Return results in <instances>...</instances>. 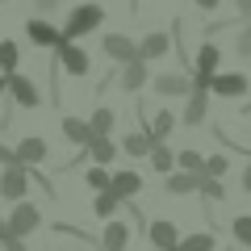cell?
Instances as JSON below:
<instances>
[{
  "instance_id": "obj_26",
  "label": "cell",
  "mask_w": 251,
  "mask_h": 251,
  "mask_svg": "<svg viewBox=\"0 0 251 251\" xmlns=\"http://www.w3.org/2000/svg\"><path fill=\"white\" fill-rule=\"evenodd\" d=\"M117 209H126V205L113 197V193H109V188L92 197V214H97V218H109V222H113V214H117Z\"/></svg>"
},
{
  "instance_id": "obj_8",
  "label": "cell",
  "mask_w": 251,
  "mask_h": 251,
  "mask_svg": "<svg viewBox=\"0 0 251 251\" xmlns=\"http://www.w3.org/2000/svg\"><path fill=\"white\" fill-rule=\"evenodd\" d=\"M100 46H105V54L113 63H122V67L138 59V42H134V38H126V34H105V38H100Z\"/></svg>"
},
{
  "instance_id": "obj_27",
  "label": "cell",
  "mask_w": 251,
  "mask_h": 251,
  "mask_svg": "<svg viewBox=\"0 0 251 251\" xmlns=\"http://www.w3.org/2000/svg\"><path fill=\"white\" fill-rule=\"evenodd\" d=\"M109 180H113V172H105L100 163H88V168H84V184H88L92 193H105Z\"/></svg>"
},
{
  "instance_id": "obj_17",
  "label": "cell",
  "mask_w": 251,
  "mask_h": 251,
  "mask_svg": "<svg viewBox=\"0 0 251 251\" xmlns=\"http://www.w3.org/2000/svg\"><path fill=\"white\" fill-rule=\"evenodd\" d=\"M172 130H176V113H172V109H155V113L147 117V134H151L155 143H168Z\"/></svg>"
},
{
  "instance_id": "obj_37",
  "label": "cell",
  "mask_w": 251,
  "mask_h": 251,
  "mask_svg": "<svg viewBox=\"0 0 251 251\" xmlns=\"http://www.w3.org/2000/svg\"><path fill=\"white\" fill-rule=\"evenodd\" d=\"M239 184H243V193H251V163L243 168V180H239Z\"/></svg>"
},
{
  "instance_id": "obj_39",
  "label": "cell",
  "mask_w": 251,
  "mask_h": 251,
  "mask_svg": "<svg viewBox=\"0 0 251 251\" xmlns=\"http://www.w3.org/2000/svg\"><path fill=\"white\" fill-rule=\"evenodd\" d=\"M34 9H42V13L46 9H59V0H34Z\"/></svg>"
},
{
  "instance_id": "obj_38",
  "label": "cell",
  "mask_w": 251,
  "mask_h": 251,
  "mask_svg": "<svg viewBox=\"0 0 251 251\" xmlns=\"http://www.w3.org/2000/svg\"><path fill=\"white\" fill-rule=\"evenodd\" d=\"M13 234H9V222H4V218H0V247H4V243H9Z\"/></svg>"
},
{
  "instance_id": "obj_31",
  "label": "cell",
  "mask_w": 251,
  "mask_h": 251,
  "mask_svg": "<svg viewBox=\"0 0 251 251\" xmlns=\"http://www.w3.org/2000/svg\"><path fill=\"white\" fill-rule=\"evenodd\" d=\"M197 197L209 201V205H214V201H226V184H222V180H214V176H205V184H201Z\"/></svg>"
},
{
  "instance_id": "obj_33",
  "label": "cell",
  "mask_w": 251,
  "mask_h": 251,
  "mask_svg": "<svg viewBox=\"0 0 251 251\" xmlns=\"http://www.w3.org/2000/svg\"><path fill=\"white\" fill-rule=\"evenodd\" d=\"M234 50H239L243 59H251V21L239 29V38H234Z\"/></svg>"
},
{
  "instance_id": "obj_34",
  "label": "cell",
  "mask_w": 251,
  "mask_h": 251,
  "mask_svg": "<svg viewBox=\"0 0 251 251\" xmlns=\"http://www.w3.org/2000/svg\"><path fill=\"white\" fill-rule=\"evenodd\" d=\"M9 163H17V159H13V147L0 143V168H9Z\"/></svg>"
},
{
  "instance_id": "obj_18",
  "label": "cell",
  "mask_w": 251,
  "mask_h": 251,
  "mask_svg": "<svg viewBox=\"0 0 251 251\" xmlns=\"http://www.w3.org/2000/svg\"><path fill=\"white\" fill-rule=\"evenodd\" d=\"M193 72H197V75H209V80H214V75L222 72V50H218L214 42H205V46L197 50V63H193Z\"/></svg>"
},
{
  "instance_id": "obj_6",
  "label": "cell",
  "mask_w": 251,
  "mask_h": 251,
  "mask_svg": "<svg viewBox=\"0 0 251 251\" xmlns=\"http://www.w3.org/2000/svg\"><path fill=\"white\" fill-rule=\"evenodd\" d=\"M25 38H29L34 46H42V50H54V46L63 42V29L50 25L46 17H29V21H25Z\"/></svg>"
},
{
  "instance_id": "obj_21",
  "label": "cell",
  "mask_w": 251,
  "mask_h": 251,
  "mask_svg": "<svg viewBox=\"0 0 251 251\" xmlns=\"http://www.w3.org/2000/svg\"><path fill=\"white\" fill-rule=\"evenodd\" d=\"M147 159H151V168L159 172V176H172V172H176V151H172L168 143H155Z\"/></svg>"
},
{
  "instance_id": "obj_40",
  "label": "cell",
  "mask_w": 251,
  "mask_h": 251,
  "mask_svg": "<svg viewBox=\"0 0 251 251\" xmlns=\"http://www.w3.org/2000/svg\"><path fill=\"white\" fill-rule=\"evenodd\" d=\"M193 4H197V9H205V13H209V9H218V4H222V0H193Z\"/></svg>"
},
{
  "instance_id": "obj_9",
  "label": "cell",
  "mask_w": 251,
  "mask_h": 251,
  "mask_svg": "<svg viewBox=\"0 0 251 251\" xmlns=\"http://www.w3.org/2000/svg\"><path fill=\"white\" fill-rule=\"evenodd\" d=\"M147 239H151L155 251H176L180 230H176V222H168V218H155V222H147Z\"/></svg>"
},
{
  "instance_id": "obj_24",
  "label": "cell",
  "mask_w": 251,
  "mask_h": 251,
  "mask_svg": "<svg viewBox=\"0 0 251 251\" xmlns=\"http://www.w3.org/2000/svg\"><path fill=\"white\" fill-rule=\"evenodd\" d=\"M151 147H155V138L147 134V130H130L126 143H122V151L126 155H151Z\"/></svg>"
},
{
  "instance_id": "obj_22",
  "label": "cell",
  "mask_w": 251,
  "mask_h": 251,
  "mask_svg": "<svg viewBox=\"0 0 251 251\" xmlns=\"http://www.w3.org/2000/svg\"><path fill=\"white\" fill-rule=\"evenodd\" d=\"M63 138L75 143V147H88L92 143V126L80 122V117H63Z\"/></svg>"
},
{
  "instance_id": "obj_12",
  "label": "cell",
  "mask_w": 251,
  "mask_h": 251,
  "mask_svg": "<svg viewBox=\"0 0 251 251\" xmlns=\"http://www.w3.org/2000/svg\"><path fill=\"white\" fill-rule=\"evenodd\" d=\"M168 50H172V34H163V29H151V34L138 42V59L143 63H159Z\"/></svg>"
},
{
  "instance_id": "obj_19",
  "label": "cell",
  "mask_w": 251,
  "mask_h": 251,
  "mask_svg": "<svg viewBox=\"0 0 251 251\" xmlns=\"http://www.w3.org/2000/svg\"><path fill=\"white\" fill-rule=\"evenodd\" d=\"M126 243H130V226L113 218L105 226V234H100V251H126Z\"/></svg>"
},
{
  "instance_id": "obj_1",
  "label": "cell",
  "mask_w": 251,
  "mask_h": 251,
  "mask_svg": "<svg viewBox=\"0 0 251 251\" xmlns=\"http://www.w3.org/2000/svg\"><path fill=\"white\" fill-rule=\"evenodd\" d=\"M100 21H105V9H100L97 0H88V4H75V9L67 13V21H63V38H67V42H75V38H88L92 29H100Z\"/></svg>"
},
{
  "instance_id": "obj_15",
  "label": "cell",
  "mask_w": 251,
  "mask_h": 251,
  "mask_svg": "<svg viewBox=\"0 0 251 251\" xmlns=\"http://www.w3.org/2000/svg\"><path fill=\"white\" fill-rule=\"evenodd\" d=\"M9 92H13V100H17L21 109H38L42 105V92L34 88L29 75H9Z\"/></svg>"
},
{
  "instance_id": "obj_14",
  "label": "cell",
  "mask_w": 251,
  "mask_h": 251,
  "mask_svg": "<svg viewBox=\"0 0 251 251\" xmlns=\"http://www.w3.org/2000/svg\"><path fill=\"white\" fill-rule=\"evenodd\" d=\"M205 117H209V92L193 88V92H188V100H184L180 122H184V126H205Z\"/></svg>"
},
{
  "instance_id": "obj_11",
  "label": "cell",
  "mask_w": 251,
  "mask_h": 251,
  "mask_svg": "<svg viewBox=\"0 0 251 251\" xmlns=\"http://www.w3.org/2000/svg\"><path fill=\"white\" fill-rule=\"evenodd\" d=\"M138 188H143V176H138V172H113V180H109V193H113L122 205H130V201L138 197Z\"/></svg>"
},
{
  "instance_id": "obj_29",
  "label": "cell",
  "mask_w": 251,
  "mask_h": 251,
  "mask_svg": "<svg viewBox=\"0 0 251 251\" xmlns=\"http://www.w3.org/2000/svg\"><path fill=\"white\" fill-rule=\"evenodd\" d=\"M176 168L180 172H205V155H197L193 147L188 151H176Z\"/></svg>"
},
{
  "instance_id": "obj_42",
  "label": "cell",
  "mask_w": 251,
  "mask_h": 251,
  "mask_svg": "<svg viewBox=\"0 0 251 251\" xmlns=\"http://www.w3.org/2000/svg\"><path fill=\"white\" fill-rule=\"evenodd\" d=\"M0 4H4V0H0Z\"/></svg>"
},
{
  "instance_id": "obj_10",
  "label": "cell",
  "mask_w": 251,
  "mask_h": 251,
  "mask_svg": "<svg viewBox=\"0 0 251 251\" xmlns=\"http://www.w3.org/2000/svg\"><path fill=\"white\" fill-rule=\"evenodd\" d=\"M201 184H205V172H172V176H163V188H168L172 197H188V193H201Z\"/></svg>"
},
{
  "instance_id": "obj_30",
  "label": "cell",
  "mask_w": 251,
  "mask_h": 251,
  "mask_svg": "<svg viewBox=\"0 0 251 251\" xmlns=\"http://www.w3.org/2000/svg\"><path fill=\"white\" fill-rule=\"evenodd\" d=\"M230 234H234V243L239 247H251V214H239L230 222Z\"/></svg>"
},
{
  "instance_id": "obj_13",
  "label": "cell",
  "mask_w": 251,
  "mask_h": 251,
  "mask_svg": "<svg viewBox=\"0 0 251 251\" xmlns=\"http://www.w3.org/2000/svg\"><path fill=\"white\" fill-rule=\"evenodd\" d=\"M46 155H50V147H46L42 138H21V143L13 147V159H17L21 168H38Z\"/></svg>"
},
{
  "instance_id": "obj_25",
  "label": "cell",
  "mask_w": 251,
  "mask_h": 251,
  "mask_svg": "<svg viewBox=\"0 0 251 251\" xmlns=\"http://www.w3.org/2000/svg\"><path fill=\"white\" fill-rule=\"evenodd\" d=\"M17 63H21V46L17 42H0V75H17Z\"/></svg>"
},
{
  "instance_id": "obj_7",
  "label": "cell",
  "mask_w": 251,
  "mask_h": 251,
  "mask_svg": "<svg viewBox=\"0 0 251 251\" xmlns=\"http://www.w3.org/2000/svg\"><path fill=\"white\" fill-rule=\"evenodd\" d=\"M151 84L159 97H188L193 92V75H184V72H159V75H151Z\"/></svg>"
},
{
  "instance_id": "obj_41",
  "label": "cell",
  "mask_w": 251,
  "mask_h": 251,
  "mask_svg": "<svg viewBox=\"0 0 251 251\" xmlns=\"http://www.w3.org/2000/svg\"><path fill=\"white\" fill-rule=\"evenodd\" d=\"M4 92H9V75H0V100H4Z\"/></svg>"
},
{
  "instance_id": "obj_23",
  "label": "cell",
  "mask_w": 251,
  "mask_h": 251,
  "mask_svg": "<svg viewBox=\"0 0 251 251\" xmlns=\"http://www.w3.org/2000/svg\"><path fill=\"white\" fill-rule=\"evenodd\" d=\"M176 251H218V239L209 230H197V234H180Z\"/></svg>"
},
{
  "instance_id": "obj_5",
  "label": "cell",
  "mask_w": 251,
  "mask_h": 251,
  "mask_svg": "<svg viewBox=\"0 0 251 251\" xmlns=\"http://www.w3.org/2000/svg\"><path fill=\"white\" fill-rule=\"evenodd\" d=\"M209 92H214V97H226V100H239V97L251 92V80L243 72H218L214 80H209Z\"/></svg>"
},
{
  "instance_id": "obj_32",
  "label": "cell",
  "mask_w": 251,
  "mask_h": 251,
  "mask_svg": "<svg viewBox=\"0 0 251 251\" xmlns=\"http://www.w3.org/2000/svg\"><path fill=\"white\" fill-rule=\"evenodd\" d=\"M226 168H230V159H226V155H209V159H205V176H214V180H222Z\"/></svg>"
},
{
  "instance_id": "obj_3",
  "label": "cell",
  "mask_w": 251,
  "mask_h": 251,
  "mask_svg": "<svg viewBox=\"0 0 251 251\" xmlns=\"http://www.w3.org/2000/svg\"><path fill=\"white\" fill-rule=\"evenodd\" d=\"M4 222H9V234H13V239H29V234L42 226V209H38L34 201H17V205L9 209Z\"/></svg>"
},
{
  "instance_id": "obj_35",
  "label": "cell",
  "mask_w": 251,
  "mask_h": 251,
  "mask_svg": "<svg viewBox=\"0 0 251 251\" xmlns=\"http://www.w3.org/2000/svg\"><path fill=\"white\" fill-rule=\"evenodd\" d=\"M234 9H239V17L251 21V0H234Z\"/></svg>"
},
{
  "instance_id": "obj_16",
  "label": "cell",
  "mask_w": 251,
  "mask_h": 251,
  "mask_svg": "<svg viewBox=\"0 0 251 251\" xmlns=\"http://www.w3.org/2000/svg\"><path fill=\"white\" fill-rule=\"evenodd\" d=\"M147 80H151V63H143V59L126 63L122 72H117V84H122V92H138Z\"/></svg>"
},
{
  "instance_id": "obj_36",
  "label": "cell",
  "mask_w": 251,
  "mask_h": 251,
  "mask_svg": "<svg viewBox=\"0 0 251 251\" xmlns=\"http://www.w3.org/2000/svg\"><path fill=\"white\" fill-rule=\"evenodd\" d=\"M4 251H29V247H25V239H9V243H4Z\"/></svg>"
},
{
  "instance_id": "obj_28",
  "label": "cell",
  "mask_w": 251,
  "mask_h": 251,
  "mask_svg": "<svg viewBox=\"0 0 251 251\" xmlns=\"http://www.w3.org/2000/svg\"><path fill=\"white\" fill-rule=\"evenodd\" d=\"M113 122H117V117H113V109H92V134H97V138H109V134H113Z\"/></svg>"
},
{
  "instance_id": "obj_2",
  "label": "cell",
  "mask_w": 251,
  "mask_h": 251,
  "mask_svg": "<svg viewBox=\"0 0 251 251\" xmlns=\"http://www.w3.org/2000/svg\"><path fill=\"white\" fill-rule=\"evenodd\" d=\"M29 184H34V168H21V163H9L0 172V197L4 201H29Z\"/></svg>"
},
{
  "instance_id": "obj_4",
  "label": "cell",
  "mask_w": 251,
  "mask_h": 251,
  "mask_svg": "<svg viewBox=\"0 0 251 251\" xmlns=\"http://www.w3.org/2000/svg\"><path fill=\"white\" fill-rule=\"evenodd\" d=\"M54 67H63L67 75H88V72H92V59H88L84 46H75V42L63 38V42L54 46Z\"/></svg>"
},
{
  "instance_id": "obj_20",
  "label": "cell",
  "mask_w": 251,
  "mask_h": 251,
  "mask_svg": "<svg viewBox=\"0 0 251 251\" xmlns=\"http://www.w3.org/2000/svg\"><path fill=\"white\" fill-rule=\"evenodd\" d=\"M84 151H88V159H92V163H100V168H105V163H113V159H117V151H122V147H117L113 138H97V134H92V143L84 147Z\"/></svg>"
}]
</instances>
